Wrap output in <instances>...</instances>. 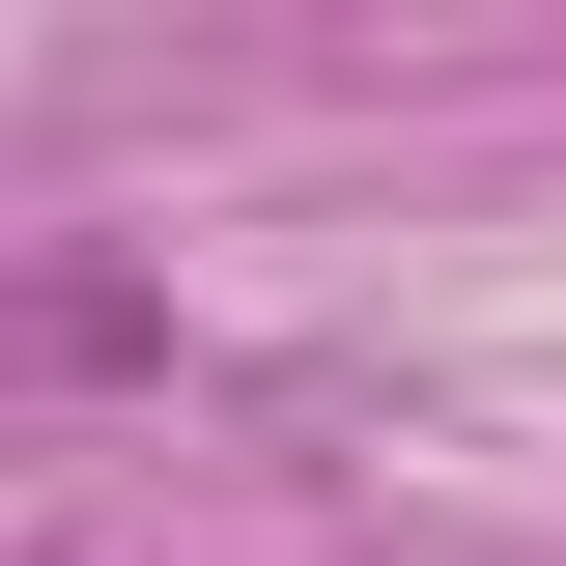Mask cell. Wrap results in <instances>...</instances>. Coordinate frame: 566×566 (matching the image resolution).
I'll list each match as a JSON object with an SVG mask.
<instances>
[{"mask_svg":"<svg viewBox=\"0 0 566 566\" xmlns=\"http://www.w3.org/2000/svg\"><path fill=\"white\" fill-rule=\"evenodd\" d=\"M57 368H170V283L142 255H29L0 283V397H57Z\"/></svg>","mask_w":566,"mask_h":566,"instance_id":"cell-1","label":"cell"}]
</instances>
